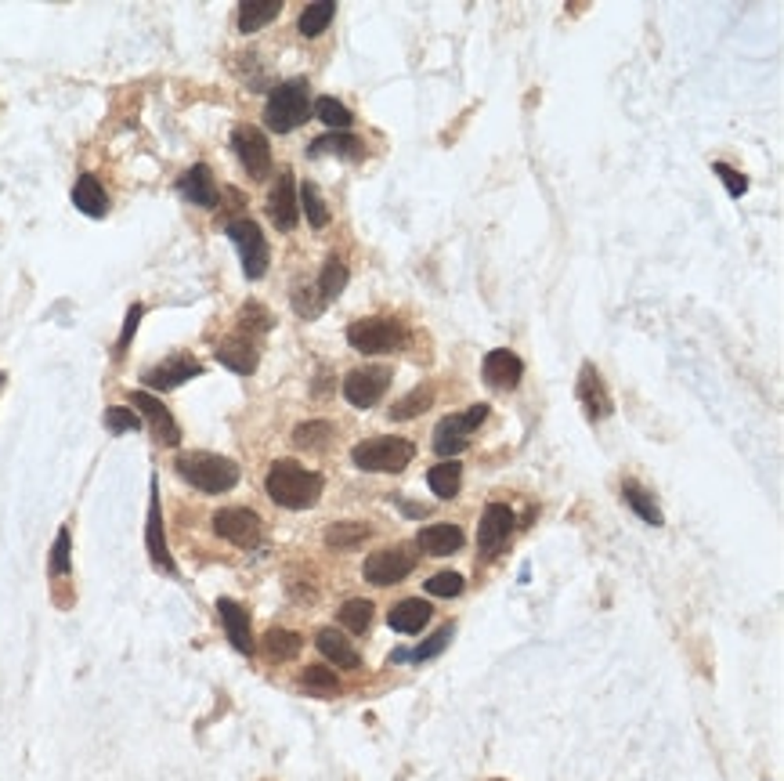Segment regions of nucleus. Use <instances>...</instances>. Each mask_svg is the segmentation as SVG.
Here are the masks:
<instances>
[{"label":"nucleus","instance_id":"1","mask_svg":"<svg viewBox=\"0 0 784 781\" xmlns=\"http://www.w3.org/2000/svg\"><path fill=\"white\" fill-rule=\"evenodd\" d=\"M264 489H267L271 503H278L286 511H307L318 503L325 482H322V474L300 467L296 460H275L267 478H264Z\"/></svg>","mask_w":784,"mask_h":781},{"label":"nucleus","instance_id":"2","mask_svg":"<svg viewBox=\"0 0 784 781\" xmlns=\"http://www.w3.org/2000/svg\"><path fill=\"white\" fill-rule=\"evenodd\" d=\"M174 467L192 489H199L207 496H221V493L239 485V467L218 453H181Z\"/></svg>","mask_w":784,"mask_h":781},{"label":"nucleus","instance_id":"3","mask_svg":"<svg viewBox=\"0 0 784 781\" xmlns=\"http://www.w3.org/2000/svg\"><path fill=\"white\" fill-rule=\"evenodd\" d=\"M311 112V91L307 80H286L278 87H271L267 102H264V123L275 134H289L296 131Z\"/></svg>","mask_w":784,"mask_h":781},{"label":"nucleus","instance_id":"4","mask_svg":"<svg viewBox=\"0 0 784 781\" xmlns=\"http://www.w3.org/2000/svg\"><path fill=\"white\" fill-rule=\"evenodd\" d=\"M412 456H416V445L409 438H369L351 449L354 467L369 474H398L412 464Z\"/></svg>","mask_w":784,"mask_h":781},{"label":"nucleus","instance_id":"5","mask_svg":"<svg viewBox=\"0 0 784 781\" xmlns=\"http://www.w3.org/2000/svg\"><path fill=\"white\" fill-rule=\"evenodd\" d=\"M347 344L354 351H365V355H387V351H398L405 344V326L398 318H383V315L354 318L347 326Z\"/></svg>","mask_w":784,"mask_h":781},{"label":"nucleus","instance_id":"6","mask_svg":"<svg viewBox=\"0 0 784 781\" xmlns=\"http://www.w3.org/2000/svg\"><path fill=\"white\" fill-rule=\"evenodd\" d=\"M485 420H489V405H485V402L470 405V409L460 413V416H445V420L434 427V453H438L441 460H456V456L470 445V434H474Z\"/></svg>","mask_w":784,"mask_h":781},{"label":"nucleus","instance_id":"7","mask_svg":"<svg viewBox=\"0 0 784 781\" xmlns=\"http://www.w3.org/2000/svg\"><path fill=\"white\" fill-rule=\"evenodd\" d=\"M228 239H232L236 250H239L243 275H247V278H264L267 260H271V250H267V239H264L261 225L250 221V218H239V221L228 225Z\"/></svg>","mask_w":784,"mask_h":781},{"label":"nucleus","instance_id":"8","mask_svg":"<svg viewBox=\"0 0 784 781\" xmlns=\"http://www.w3.org/2000/svg\"><path fill=\"white\" fill-rule=\"evenodd\" d=\"M391 387V369L387 366H362V369H351L347 380H344V398L354 405V409H373L383 391Z\"/></svg>","mask_w":784,"mask_h":781},{"label":"nucleus","instance_id":"9","mask_svg":"<svg viewBox=\"0 0 784 781\" xmlns=\"http://www.w3.org/2000/svg\"><path fill=\"white\" fill-rule=\"evenodd\" d=\"M214 532L221 535V539H228L232 546H239V550H254V546H261V518L254 514V511H247V507H225V511H218L214 514Z\"/></svg>","mask_w":784,"mask_h":781},{"label":"nucleus","instance_id":"10","mask_svg":"<svg viewBox=\"0 0 784 781\" xmlns=\"http://www.w3.org/2000/svg\"><path fill=\"white\" fill-rule=\"evenodd\" d=\"M232 149H236V160L243 163V171L254 178V181H264L267 171H271V145L264 138V131L257 127H236L232 131Z\"/></svg>","mask_w":784,"mask_h":781},{"label":"nucleus","instance_id":"11","mask_svg":"<svg viewBox=\"0 0 784 781\" xmlns=\"http://www.w3.org/2000/svg\"><path fill=\"white\" fill-rule=\"evenodd\" d=\"M416 568V553H409L405 546H391V550H376L365 557V579L373 586H394L402 579H409Z\"/></svg>","mask_w":784,"mask_h":781},{"label":"nucleus","instance_id":"12","mask_svg":"<svg viewBox=\"0 0 784 781\" xmlns=\"http://www.w3.org/2000/svg\"><path fill=\"white\" fill-rule=\"evenodd\" d=\"M199 373H203V362H199V358H192V355H170V358H163L160 366L145 369L141 380H145V391H174V387H181L185 380H196Z\"/></svg>","mask_w":784,"mask_h":781},{"label":"nucleus","instance_id":"13","mask_svg":"<svg viewBox=\"0 0 784 781\" xmlns=\"http://www.w3.org/2000/svg\"><path fill=\"white\" fill-rule=\"evenodd\" d=\"M131 405L145 416V424H149V431L156 434V442H163V445H178V442H181V427H178L174 413H170L152 391H134V395H131Z\"/></svg>","mask_w":784,"mask_h":781},{"label":"nucleus","instance_id":"14","mask_svg":"<svg viewBox=\"0 0 784 781\" xmlns=\"http://www.w3.org/2000/svg\"><path fill=\"white\" fill-rule=\"evenodd\" d=\"M267 218L275 221L278 232H293L296 221H300V203H296V181L289 171L278 174L271 196H267Z\"/></svg>","mask_w":784,"mask_h":781},{"label":"nucleus","instance_id":"15","mask_svg":"<svg viewBox=\"0 0 784 781\" xmlns=\"http://www.w3.org/2000/svg\"><path fill=\"white\" fill-rule=\"evenodd\" d=\"M145 546H149V557L160 571L174 575L178 564L170 557V546H167V535H163V514H160V489L152 482V500H149V521H145Z\"/></svg>","mask_w":784,"mask_h":781},{"label":"nucleus","instance_id":"16","mask_svg":"<svg viewBox=\"0 0 784 781\" xmlns=\"http://www.w3.org/2000/svg\"><path fill=\"white\" fill-rule=\"evenodd\" d=\"M514 521L518 518H514V511L507 503H489L485 514H481V524H478V546H481V553H496L510 539Z\"/></svg>","mask_w":784,"mask_h":781},{"label":"nucleus","instance_id":"17","mask_svg":"<svg viewBox=\"0 0 784 781\" xmlns=\"http://www.w3.org/2000/svg\"><path fill=\"white\" fill-rule=\"evenodd\" d=\"M481 376H485V384L496 387V391H514L524 376V362L514 351H507V347L489 351V358H485V366H481Z\"/></svg>","mask_w":784,"mask_h":781},{"label":"nucleus","instance_id":"18","mask_svg":"<svg viewBox=\"0 0 784 781\" xmlns=\"http://www.w3.org/2000/svg\"><path fill=\"white\" fill-rule=\"evenodd\" d=\"M218 362H221L225 369H232V373H239V376H250V373L257 369V362H261L257 340H254L250 333H236V337H228V340L218 347Z\"/></svg>","mask_w":784,"mask_h":781},{"label":"nucleus","instance_id":"19","mask_svg":"<svg viewBox=\"0 0 784 781\" xmlns=\"http://www.w3.org/2000/svg\"><path fill=\"white\" fill-rule=\"evenodd\" d=\"M578 402H582V409H586L589 420L611 416L615 402H611V395H607V387H604L596 366H582V373H578Z\"/></svg>","mask_w":784,"mask_h":781},{"label":"nucleus","instance_id":"20","mask_svg":"<svg viewBox=\"0 0 784 781\" xmlns=\"http://www.w3.org/2000/svg\"><path fill=\"white\" fill-rule=\"evenodd\" d=\"M218 615H221V622H225V633H228L232 648H236L239 655H254V630H250L247 608L236 604L232 597H221V600H218Z\"/></svg>","mask_w":784,"mask_h":781},{"label":"nucleus","instance_id":"21","mask_svg":"<svg viewBox=\"0 0 784 781\" xmlns=\"http://www.w3.org/2000/svg\"><path fill=\"white\" fill-rule=\"evenodd\" d=\"M178 192H181L189 203H196V207H207V210L218 207V185H214V174H210L207 163H196L192 171H185V174L178 178Z\"/></svg>","mask_w":784,"mask_h":781},{"label":"nucleus","instance_id":"22","mask_svg":"<svg viewBox=\"0 0 784 781\" xmlns=\"http://www.w3.org/2000/svg\"><path fill=\"white\" fill-rule=\"evenodd\" d=\"M315 648L333 662V669H358L362 666V655H358V648L344 637V633H336V630H318V637H315Z\"/></svg>","mask_w":784,"mask_h":781},{"label":"nucleus","instance_id":"23","mask_svg":"<svg viewBox=\"0 0 784 781\" xmlns=\"http://www.w3.org/2000/svg\"><path fill=\"white\" fill-rule=\"evenodd\" d=\"M416 542L423 553L445 557V553H456L463 546V528L460 524H427V528H420Z\"/></svg>","mask_w":784,"mask_h":781},{"label":"nucleus","instance_id":"24","mask_svg":"<svg viewBox=\"0 0 784 781\" xmlns=\"http://www.w3.org/2000/svg\"><path fill=\"white\" fill-rule=\"evenodd\" d=\"M73 203L87 218H105L109 214V192L102 189V181L94 174H80V181L73 185Z\"/></svg>","mask_w":784,"mask_h":781},{"label":"nucleus","instance_id":"25","mask_svg":"<svg viewBox=\"0 0 784 781\" xmlns=\"http://www.w3.org/2000/svg\"><path fill=\"white\" fill-rule=\"evenodd\" d=\"M387 622H391V630H398V633H420V630L431 622V604L420 600V597H409V600H402V604H394V608L387 611Z\"/></svg>","mask_w":784,"mask_h":781},{"label":"nucleus","instance_id":"26","mask_svg":"<svg viewBox=\"0 0 784 781\" xmlns=\"http://www.w3.org/2000/svg\"><path fill=\"white\" fill-rule=\"evenodd\" d=\"M282 11V0H243L239 4V33H261L267 22H275Z\"/></svg>","mask_w":784,"mask_h":781},{"label":"nucleus","instance_id":"27","mask_svg":"<svg viewBox=\"0 0 784 781\" xmlns=\"http://www.w3.org/2000/svg\"><path fill=\"white\" fill-rule=\"evenodd\" d=\"M427 485H431V493H434V496H441V500H452V496H460V485H463V467H460L456 460H441L438 467H431V474H427Z\"/></svg>","mask_w":784,"mask_h":781},{"label":"nucleus","instance_id":"28","mask_svg":"<svg viewBox=\"0 0 784 781\" xmlns=\"http://www.w3.org/2000/svg\"><path fill=\"white\" fill-rule=\"evenodd\" d=\"M311 156H347V160H358L362 156V142L351 138L347 131L344 134L329 131V134H322V138L311 142Z\"/></svg>","mask_w":784,"mask_h":781},{"label":"nucleus","instance_id":"29","mask_svg":"<svg viewBox=\"0 0 784 781\" xmlns=\"http://www.w3.org/2000/svg\"><path fill=\"white\" fill-rule=\"evenodd\" d=\"M333 15H336V4H333V0H318V4H307V7L300 11V22H296L300 36H307V40L322 36V33H325V25L333 22Z\"/></svg>","mask_w":784,"mask_h":781},{"label":"nucleus","instance_id":"30","mask_svg":"<svg viewBox=\"0 0 784 781\" xmlns=\"http://www.w3.org/2000/svg\"><path fill=\"white\" fill-rule=\"evenodd\" d=\"M300 648H304V640H300V633H293V630H267V633H264V651H267V659H275V662L296 659Z\"/></svg>","mask_w":784,"mask_h":781},{"label":"nucleus","instance_id":"31","mask_svg":"<svg viewBox=\"0 0 784 781\" xmlns=\"http://www.w3.org/2000/svg\"><path fill=\"white\" fill-rule=\"evenodd\" d=\"M329 442H333V424H325V420H307L293 431V445L307 449V453H322Z\"/></svg>","mask_w":784,"mask_h":781},{"label":"nucleus","instance_id":"32","mask_svg":"<svg viewBox=\"0 0 784 781\" xmlns=\"http://www.w3.org/2000/svg\"><path fill=\"white\" fill-rule=\"evenodd\" d=\"M300 688H304L307 695H315V698H333V695H340V680L333 677L329 666H307V669L300 673Z\"/></svg>","mask_w":784,"mask_h":781},{"label":"nucleus","instance_id":"33","mask_svg":"<svg viewBox=\"0 0 784 781\" xmlns=\"http://www.w3.org/2000/svg\"><path fill=\"white\" fill-rule=\"evenodd\" d=\"M347 278H351V271H347V264L340 258H329L322 264V275H318V293L325 297V300H336L344 289H347Z\"/></svg>","mask_w":784,"mask_h":781},{"label":"nucleus","instance_id":"34","mask_svg":"<svg viewBox=\"0 0 784 781\" xmlns=\"http://www.w3.org/2000/svg\"><path fill=\"white\" fill-rule=\"evenodd\" d=\"M296 203H300V210L307 214L311 229H325V225H329V207H325L322 192H318L311 181H304V185L296 189Z\"/></svg>","mask_w":784,"mask_h":781},{"label":"nucleus","instance_id":"35","mask_svg":"<svg viewBox=\"0 0 784 781\" xmlns=\"http://www.w3.org/2000/svg\"><path fill=\"white\" fill-rule=\"evenodd\" d=\"M315 116H318L329 131H336V134H344V131L354 123L351 109H347L344 102H336V98H318V102H315Z\"/></svg>","mask_w":784,"mask_h":781},{"label":"nucleus","instance_id":"36","mask_svg":"<svg viewBox=\"0 0 784 781\" xmlns=\"http://www.w3.org/2000/svg\"><path fill=\"white\" fill-rule=\"evenodd\" d=\"M362 539H369V524H362V521H340V524L325 528V542H329L333 550H351V546H358Z\"/></svg>","mask_w":784,"mask_h":781},{"label":"nucleus","instance_id":"37","mask_svg":"<svg viewBox=\"0 0 784 781\" xmlns=\"http://www.w3.org/2000/svg\"><path fill=\"white\" fill-rule=\"evenodd\" d=\"M622 496H625V503H629V507H633L640 518L647 521V524H654V528H658V524H665L662 511H658V503H654V500H651V496H647V493H644L636 482H625V485H622Z\"/></svg>","mask_w":784,"mask_h":781},{"label":"nucleus","instance_id":"38","mask_svg":"<svg viewBox=\"0 0 784 781\" xmlns=\"http://www.w3.org/2000/svg\"><path fill=\"white\" fill-rule=\"evenodd\" d=\"M431 402H434V391H431V387H416V391H409L405 398H398V402L391 405V420H412V416L427 413Z\"/></svg>","mask_w":784,"mask_h":781},{"label":"nucleus","instance_id":"39","mask_svg":"<svg viewBox=\"0 0 784 781\" xmlns=\"http://www.w3.org/2000/svg\"><path fill=\"white\" fill-rule=\"evenodd\" d=\"M340 626L351 630V633H365L373 626V600H362V597L347 600L340 608Z\"/></svg>","mask_w":784,"mask_h":781},{"label":"nucleus","instance_id":"40","mask_svg":"<svg viewBox=\"0 0 784 781\" xmlns=\"http://www.w3.org/2000/svg\"><path fill=\"white\" fill-rule=\"evenodd\" d=\"M325 297L318 293V286H293V311L300 318H318L325 311Z\"/></svg>","mask_w":784,"mask_h":781},{"label":"nucleus","instance_id":"41","mask_svg":"<svg viewBox=\"0 0 784 781\" xmlns=\"http://www.w3.org/2000/svg\"><path fill=\"white\" fill-rule=\"evenodd\" d=\"M105 427H109L112 434L138 431V427H141V416H138L134 409H127V405H109V409H105Z\"/></svg>","mask_w":784,"mask_h":781},{"label":"nucleus","instance_id":"42","mask_svg":"<svg viewBox=\"0 0 784 781\" xmlns=\"http://www.w3.org/2000/svg\"><path fill=\"white\" fill-rule=\"evenodd\" d=\"M427 593H431V597H460V593H463V575H460V571H438V575L427 582Z\"/></svg>","mask_w":784,"mask_h":781},{"label":"nucleus","instance_id":"43","mask_svg":"<svg viewBox=\"0 0 784 781\" xmlns=\"http://www.w3.org/2000/svg\"><path fill=\"white\" fill-rule=\"evenodd\" d=\"M449 640H452V630H438L427 644H420L416 651H405V659H412V662H427V659H438L445 648H449Z\"/></svg>","mask_w":784,"mask_h":781},{"label":"nucleus","instance_id":"44","mask_svg":"<svg viewBox=\"0 0 784 781\" xmlns=\"http://www.w3.org/2000/svg\"><path fill=\"white\" fill-rule=\"evenodd\" d=\"M65 571H69V528H58L51 550V575H65Z\"/></svg>","mask_w":784,"mask_h":781},{"label":"nucleus","instance_id":"45","mask_svg":"<svg viewBox=\"0 0 784 781\" xmlns=\"http://www.w3.org/2000/svg\"><path fill=\"white\" fill-rule=\"evenodd\" d=\"M239 318H243V326H247V329H257V333H267V329L275 326L271 311H267V308H261V304H247V308L239 311Z\"/></svg>","mask_w":784,"mask_h":781},{"label":"nucleus","instance_id":"46","mask_svg":"<svg viewBox=\"0 0 784 781\" xmlns=\"http://www.w3.org/2000/svg\"><path fill=\"white\" fill-rule=\"evenodd\" d=\"M712 171L723 178V185H727V192H731L734 200H741V196L749 192V178H745L741 171H734V167H727V163H716Z\"/></svg>","mask_w":784,"mask_h":781},{"label":"nucleus","instance_id":"47","mask_svg":"<svg viewBox=\"0 0 784 781\" xmlns=\"http://www.w3.org/2000/svg\"><path fill=\"white\" fill-rule=\"evenodd\" d=\"M141 315H145V308H141V304H131V311H127V318H123V333H120V340H116V358H120V355L127 351V344L134 340Z\"/></svg>","mask_w":784,"mask_h":781},{"label":"nucleus","instance_id":"48","mask_svg":"<svg viewBox=\"0 0 784 781\" xmlns=\"http://www.w3.org/2000/svg\"><path fill=\"white\" fill-rule=\"evenodd\" d=\"M398 507H402V514H409V518H427V514H431V507H423V503H409V500H402V496H398Z\"/></svg>","mask_w":784,"mask_h":781},{"label":"nucleus","instance_id":"49","mask_svg":"<svg viewBox=\"0 0 784 781\" xmlns=\"http://www.w3.org/2000/svg\"><path fill=\"white\" fill-rule=\"evenodd\" d=\"M325 380H329V373H325V369H318V376H315V395H325V387H329Z\"/></svg>","mask_w":784,"mask_h":781},{"label":"nucleus","instance_id":"50","mask_svg":"<svg viewBox=\"0 0 784 781\" xmlns=\"http://www.w3.org/2000/svg\"><path fill=\"white\" fill-rule=\"evenodd\" d=\"M4 380H7V376H4V373H0V387H4Z\"/></svg>","mask_w":784,"mask_h":781}]
</instances>
